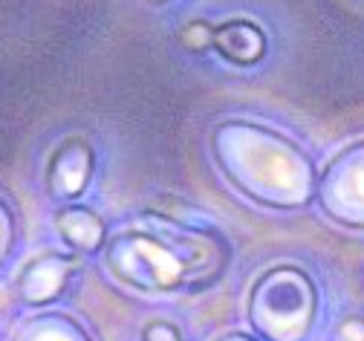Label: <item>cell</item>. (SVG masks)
Segmentation results:
<instances>
[{
	"label": "cell",
	"instance_id": "obj_13",
	"mask_svg": "<svg viewBox=\"0 0 364 341\" xmlns=\"http://www.w3.org/2000/svg\"><path fill=\"white\" fill-rule=\"evenodd\" d=\"M151 4H168V0H151Z\"/></svg>",
	"mask_w": 364,
	"mask_h": 341
},
{
	"label": "cell",
	"instance_id": "obj_9",
	"mask_svg": "<svg viewBox=\"0 0 364 341\" xmlns=\"http://www.w3.org/2000/svg\"><path fill=\"white\" fill-rule=\"evenodd\" d=\"M21 341H84L90 338L87 330L64 315V313H43V315H35L29 321H23V327L15 332Z\"/></svg>",
	"mask_w": 364,
	"mask_h": 341
},
{
	"label": "cell",
	"instance_id": "obj_5",
	"mask_svg": "<svg viewBox=\"0 0 364 341\" xmlns=\"http://www.w3.org/2000/svg\"><path fill=\"white\" fill-rule=\"evenodd\" d=\"M78 269H81L78 252L47 249L23 263V269L15 278V295L26 307H47L64 295Z\"/></svg>",
	"mask_w": 364,
	"mask_h": 341
},
{
	"label": "cell",
	"instance_id": "obj_2",
	"mask_svg": "<svg viewBox=\"0 0 364 341\" xmlns=\"http://www.w3.org/2000/svg\"><path fill=\"white\" fill-rule=\"evenodd\" d=\"M208 145L223 179L249 203L275 211H298L315 200V162L281 130L252 119H225L211 130Z\"/></svg>",
	"mask_w": 364,
	"mask_h": 341
},
{
	"label": "cell",
	"instance_id": "obj_3",
	"mask_svg": "<svg viewBox=\"0 0 364 341\" xmlns=\"http://www.w3.org/2000/svg\"><path fill=\"white\" fill-rule=\"evenodd\" d=\"M318 315V289L298 266H272L249 286L246 321L266 341H301L312 332Z\"/></svg>",
	"mask_w": 364,
	"mask_h": 341
},
{
	"label": "cell",
	"instance_id": "obj_7",
	"mask_svg": "<svg viewBox=\"0 0 364 341\" xmlns=\"http://www.w3.org/2000/svg\"><path fill=\"white\" fill-rule=\"evenodd\" d=\"M55 231L64 240V246L78 252V255H96L105 249V243L110 237L107 223L90 209V206H78L75 200L61 203L53 214Z\"/></svg>",
	"mask_w": 364,
	"mask_h": 341
},
{
	"label": "cell",
	"instance_id": "obj_6",
	"mask_svg": "<svg viewBox=\"0 0 364 341\" xmlns=\"http://www.w3.org/2000/svg\"><path fill=\"white\" fill-rule=\"evenodd\" d=\"M93 171H96L93 145H90L84 133H73L64 142H58V148L50 154L47 171H43V188L58 203L78 200L87 191L90 179H93Z\"/></svg>",
	"mask_w": 364,
	"mask_h": 341
},
{
	"label": "cell",
	"instance_id": "obj_8",
	"mask_svg": "<svg viewBox=\"0 0 364 341\" xmlns=\"http://www.w3.org/2000/svg\"><path fill=\"white\" fill-rule=\"evenodd\" d=\"M214 50L237 67H255L266 56V32L249 18H229L214 23Z\"/></svg>",
	"mask_w": 364,
	"mask_h": 341
},
{
	"label": "cell",
	"instance_id": "obj_11",
	"mask_svg": "<svg viewBox=\"0 0 364 341\" xmlns=\"http://www.w3.org/2000/svg\"><path fill=\"white\" fill-rule=\"evenodd\" d=\"M0 234H4V240H0V249H4V255H9L12 246H15V214L9 211L6 197H4V206H0Z\"/></svg>",
	"mask_w": 364,
	"mask_h": 341
},
{
	"label": "cell",
	"instance_id": "obj_1",
	"mask_svg": "<svg viewBox=\"0 0 364 341\" xmlns=\"http://www.w3.org/2000/svg\"><path fill=\"white\" fill-rule=\"evenodd\" d=\"M102 261L122 286L145 295H171L217 283L232 263V243L211 226H191L148 209L139 223L107 237Z\"/></svg>",
	"mask_w": 364,
	"mask_h": 341
},
{
	"label": "cell",
	"instance_id": "obj_12",
	"mask_svg": "<svg viewBox=\"0 0 364 341\" xmlns=\"http://www.w3.org/2000/svg\"><path fill=\"white\" fill-rule=\"evenodd\" d=\"M142 338H145V341H179L182 332H179L171 321H151V324L142 330Z\"/></svg>",
	"mask_w": 364,
	"mask_h": 341
},
{
	"label": "cell",
	"instance_id": "obj_10",
	"mask_svg": "<svg viewBox=\"0 0 364 341\" xmlns=\"http://www.w3.org/2000/svg\"><path fill=\"white\" fill-rule=\"evenodd\" d=\"M176 43L182 50L188 53H205V50H214V23L197 18V21H188L176 32Z\"/></svg>",
	"mask_w": 364,
	"mask_h": 341
},
{
	"label": "cell",
	"instance_id": "obj_4",
	"mask_svg": "<svg viewBox=\"0 0 364 341\" xmlns=\"http://www.w3.org/2000/svg\"><path fill=\"white\" fill-rule=\"evenodd\" d=\"M315 203L336 226L364 231V139H355L318 174Z\"/></svg>",
	"mask_w": 364,
	"mask_h": 341
}]
</instances>
